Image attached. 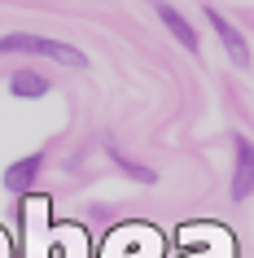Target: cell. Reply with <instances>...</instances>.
Masks as SVG:
<instances>
[{"label":"cell","instance_id":"3","mask_svg":"<svg viewBox=\"0 0 254 258\" xmlns=\"http://www.w3.org/2000/svg\"><path fill=\"white\" fill-rule=\"evenodd\" d=\"M201 14H206V22L215 27V35H219V44L228 48V57H232V66H250V44H245V35H241V31L232 27V22H228V18L219 14V9H211V5H206Z\"/></svg>","mask_w":254,"mask_h":258},{"label":"cell","instance_id":"4","mask_svg":"<svg viewBox=\"0 0 254 258\" xmlns=\"http://www.w3.org/2000/svg\"><path fill=\"white\" fill-rule=\"evenodd\" d=\"M154 14L162 18V27L171 31V35H175L180 44H184L188 53H197V48H201V35H197V27H193V22H188L184 14H180L175 5H162V0H158V5H154Z\"/></svg>","mask_w":254,"mask_h":258},{"label":"cell","instance_id":"1","mask_svg":"<svg viewBox=\"0 0 254 258\" xmlns=\"http://www.w3.org/2000/svg\"><path fill=\"white\" fill-rule=\"evenodd\" d=\"M9 53L48 57V61H57V66H70V70H83V66H88V53H79L75 44L48 40V35H31V31H9V35H0V57H9Z\"/></svg>","mask_w":254,"mask_h":258},{"label":"cell","instance_id":"5","mask_svg":"<svg viewBox=\"0 0 254 258\" xmlns=\"http://www.w3.org/2000/svg\"><path fill=\"white\" fill-rule=\"evenodd\" d=\"M40 171H44V153H27V158H18V162L5 171V188H9V192H27V188H35Z\"/></svg>","mask_w":254,"mask_h":258},{"label":"cell","instance_id":"6","mask_svg":"<svg viewBox=\"0 0 254 258\" xmlns=\"http://www.w3.org/2000/svg\"><path fill=\"white\" fill-rule=\"evenodd\" d=\"M9 92L22 96V101H40V96L53 92V83L44 79V75H35V70H18L14 79H9Z\"/></svg>","mask_w":254,"mask_h":258},{"label":"cell","instance_id":"7","mask_svg":"<svg viewBox=\"0 0 254 258\" xmlns=\"http://www.w3.org/2000/svg\"><path fill=\"white\" fill-rule=\"evenodd\" d=\"M106 153H110V162L119 166L127 179H136V184H158V171H149V166H140V162H132L123 149H114V145H106Z\"/></svg>","mask_w":254,"mask_h":258},{"label":"cell","instance_id":"2","mask_svg":"<svg viewBox=\"0 0 254 258\" xmlns=\"http://www.w3.org/2000/svg\"><path fill=\"white\" fill-rule=\"evenodd\" d=\"M232 202H245L254 192V140L232 136Z\"/></svg>","mask_w":254,"mask_h":258}]
</instances>
